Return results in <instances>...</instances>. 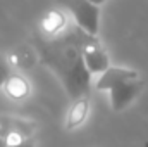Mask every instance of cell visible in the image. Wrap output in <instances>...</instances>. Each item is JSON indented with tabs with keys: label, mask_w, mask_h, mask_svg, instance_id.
I'll return each instance as SVG.
<instances>
[{
	"label": "cell",
	"mask_w": 148,
	"mask_h": 147,
	"mask_svg": "<svg viewBox=\"0 0 148 147\" xmlns=\"http://www.w3.org/2000/svg\"><path fill=\"white\" fill-rule=\"evenodd\" d=\"M60 3L71 12L76 24L86 33L97 37L100 24V5L91 0H60Z\"/></svg>",
	"instance_id": "2"
},
{
	"label": "cell",
	"mask_w": 148,
	"mask_h": 147,
	"mask_svg": "<svg viewBox=\"0 0 148 147\" xmlns=\"http://www.w3.org/2000/svg\"><path fill=\"white\" fill-rule=\"evenodd\" d=\"M64 28H66V26H64V17H62V14L57 12V10H52V12L45 17V21H43V31L47 33V37H53V35L60 33Z\"/></svg>",
	"instance_id": "9"
},
{
	"label": "cell",
	"mask_w": 148,
	"mask_h": 147,
	"mask_svg": "<svg viewBox=\"0 0 148 147\" xmlns=\"http://www.w3.org/2000/svg\"><path fill=\"white\" fill-rule=\"evenodd\" d=\"M91 2H95V3H98V5H102L103 2H107V0H91Z\"/></svg>",
	"instance_id": "13"
},
{
	"label": "cell",
	"mask_w": 148,
	"mask_h": 147,
	"mask_svg": "<svg viewBox=\"0 0 148 147\" xmlns=\"http://www.w3.org/2000/svg\"><path fill=\"white\" fill-rule=\"evenodd\" d=\"M0 135H2V125H0Z\"/></svg>",
	"instance_id": "14"
},
{
	"label": "cell",
	"mask_w": 148,
	"mask_h": 147,
	"mask_svg": "<svg viewBox=\"0 0 148 147\" xmlns=\"http://www.w3.org/2000/svg\"><path fill=\"white\" fill-rule=\"evenodd\" d=\"M3 88H5V94L14 99V101H23L29 95L31 88H29V83L24 76L21 74H16V73H10L9 78L5 80L3 83Z\"/></svg>",
	"instance_id": "7"
},
{
	"label": "cell",
	"mask_w": 148,
	"mask_h": 147,
	"mask_svg": "<svg viewBox=\"0 0 148 147\" xmlns=\"http://www.w3.org/2000/svg\"><path fill=\"white\" fill-rule=\"evenodd\" d=\"M0 125H2V135L7 142H14L19 139L31 137L36 130V123L29 119H19L14 116H3L0 114Z\"/></svg>",
	"instance_id": "5"
},
{
	"label": "cell",
	"mask_w": 148,
	"mask_h": 147,
	"mask_svg": "<svg viewBox=\"0 0 148 147\" xmlns=\"http://www.w3.org/2000/svg\"><path fill=\"white\" fill-rule=\"evenodd\" d=\"M0 147H9V142L5 140V137H3V135H0Z\"/></svg>",
	"instance_id": "12"
},
{
	"label": "cell",
	"mask_w": 148,
	"mask_h": 147,
	"mask_svg": "<svg viewBox=\"0 0 148 147\" xmlns=\"http://www.w3.org/2000/svg\"><path fill=\"white\" fill-rule=\"evenodd\" d=\"M88 109H90V101L88 97H79L74 101L71 109L67 112V119H66V128L67 130H74L77 128L81 123H84L86 116H88Z\"/></svg>",
	"instance_id": "8"
},
{
	"label": "cell",
	"mask_w": 148,
	"mask_h": 147,
	"mask_svg": "<svg viewBox=\"0 0 148 147\" xmlns=\"http://www.w3.org/2000/svg\"><path fill=\"white\" fill-rule=\"evenodd\" d=\"M9 147H35V142H33L31 137H26V139H19V140L9 142Z\"/></svg>",
	"instance_id": "11"
},
{
	"label": "cell",
	"mask_w": 148,
	"mask_h": 147,
	"mask_svg": "<svg viewBox=\"0 0 148 147\" xmlns=\"http://www.w3.org/2000/svg\"><path fill=\"white\" fill-rule=\"evenodd\" d=\"M136 78H140V74L136 73L134 69L109 66V68L102 73V76L98 78V81H97V90H110L112 87H115V85L121 83V81L136 80Z\"/></svg>",
	"instance_id": "6"
},
{
	"label": "cell",
	"mask_w": 148,
	"mask_h": 147,
	"mask_svg": "<svg viewBox=\"0 0 148 147\" xmlns=\"http://www.w3.org/2000/svg\"><path fill=\"white\" fill-rule=\"evenodd\" d=\"M9 74H10V68H9V64H7L5 57L0 54V87H3V83H5V80L9 78Z\"/></svg>",
	"instance_id": "10"
},
{
	"label": "cell",
	"mask_w": 148,
	"mask_h": 147,
	"mask_svg": "<svg viewBox=\"0 0 148 147\" xmlns=\"http://www.w3.org/2000/svg\"><path fill=\"white\" fill-rule=\"evenodd\" d=\"M81 47H83L84 62H86V66L91 73H103L109 68V55L93 35L84 31Z\"/></svg>",
	"instance_id": "3"
},
{
	"label": "cell",
	"mask_w": 148,
	"mask_h": 147,
	"mask_svg": "<svg viewBox=\"0 0 148 147\" xmlns=\"http://www.w3.org/2000/svg\"><path fill=\"white\" fill-rule=\"evenodd\" d=\"M83 35L84 30L76 24L53 37H40L36 40L41 62L60 78L69 97L74 101L84 97L90 90L91 71L83 57Z\"/></svg>",
	"instance_id": "1"
},
{
	"label": "cell",
	"mask_w": 148,
	"mask_h": 147,
	"mask_svg": "<svg viewBox=\"0 0 148 147\" xmlns=\"http://www.w3.org/2000/svg\"><path fill=\"white\" fill-rule=\"evenodd\" d=\"M143 90V81L140 78L136 80H126L117 83L115 87H112L110 90V106L114 111H121L124 109L126 106H129L138 94Z\"/></svg>",
	"instance_id": "4"
}]
</instances>
